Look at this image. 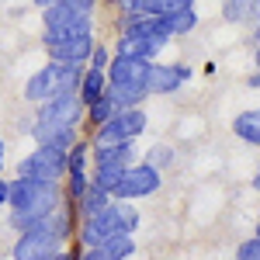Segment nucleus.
Wrapping results in <instances>:
<instances>
[{
  "label": "nucleus",
  "instance_id": "obj_22",
  "mask_svg": "<svg viewBox=\"0 0 260 260\" xmlns=\"http://www.w3.org/2000/svg\"><path fill=\"white\" fill-rule=\"evenodd\" d=\"M167 24H170L174 39L194 31V28H198V11H194V4H187V7H180V11H174V14H167Z\"/></svg>",
  "mask_w": 260,
  "mask_h": 260
},
{
  "label": "nucleus",
  "instance_id": "obj_27",
  "mask_svg": "<svg viewBox=\"0 0 260 260\" xmlns=\"http://www.w3.org/2000/svg\"><path fill=\"white\" fill-rule=\"evenodd\" d=\"M108 62H111V49H104V45H94V52H90L87 66H90V70H108Z\"/></svg>",
  "mask_w": 260,
  "mask_h": 260
},
{
  "label": "nucleus",
  "instance_id": "obj_35",
  "mask_svg": "<svg viewBox=\"0 0 260 260\" xmlns=\"http://www.w3.org/2000/svg\"><path fill=\"white\" fill-rule=\"evenodd\" d=\"M257 21H260V7H257Z\"/></svg>",
  "mask_w": 260,
  "mask_h": 260
},
{
  "label": "nucleus",
  "instance_id": "obj_14",
  "mask_svg": "<svg viewBox=\"0 0 260 260\" xmlns=\"http://www.w3.org/2000/svg\"><path fill=\"white\" fill-rule=\"evenodd\" d=\"M163 49L156 45L153 39H146L136 24H128V21H121V31H118V49H115V56H139V59H149L156 62Z\"/></svg>",
  "mask_w": 260,
  "mask_h": 260
},
{
  "label": "nucleus",
  "instance_id": "obj_20",
  "mask_svg": "<svg viewBox=\"0 0 260 260\" xmlns=\"http://www.w3.org/2000/svg\"><path fill=\"white\" fill-rule=\"evenodd\" d=\"M260 0H222V21H229V24H243V21H250L257 14Z\"/></svg>",
  "mask_w": 260,
  "mask_h": 260
},
{
  "label": "nucleus",
  "instance_id": "obj_26",
  "mask_svg": "<svg viewBox=\"0 0 260 260\" xmlns=\"http://www.w3.org/2000/svg\"><path fill=\"white\" fill-rule=\"evenodd\" d=\"M59 4L70 11V14H77V18H90V14H94V7H98L101 0H59Z\"/></svg>",
  "mask_w": 260,
  "mask_h": 260
},
{
  "label": "nucleus",
  "instance_id": "obj_29",
  "mask_svg": "<svg viewBox=\"0 0 260 260\" xmlns=\"http://www.w3.org/2000/svg\"><path fill=\"white\" fill-rule=\"evenodd\" d=\"M7 198H11V180L0 177V205H7Z\"/></svg>",
  "mask_w": 260,
  "mask_h": 260
},
{
  "label": "nucleus",
  "instance_id": "obj_25",
  "mask_svg": "<svg viewBox=\"0 0 260 260\" xmlns=\"http://www.w3.org/2000/svg\"><path fill=\"white\" fill-rule=\"evenodd\" d=\"M146 163H149V167H156V170L163 174V170H167V167L174 163V149H170L167 142H156V146L149 149V156H146Z\"/></svg>",
  "mask_w": 260,
  "mask_h": 260
},
{
  "label": "nucleus",
  "instance_id": "obj_3",
  "mask_svg": "<svg viewBox=\"0 0 260 260\" xmlns=\"http://www.w3.org/2000/svg\"><path fill=\"white\" fill-rule=\"evenodd\" d=\"M139 208L136 201H118L111 198L101 212L87 215L80 222V243L83 246H98L104 240H115V236H132L139 229Z\"/></svg>",
  "mask_w": 260,
  "mask_h": 260
},
{
  "label": "nucleus",
  "instance_id": "obj_4",
  "mask_svg": "<svg viewBox=\"0 0 260 260\" xmlns=\"http://www.w3.org/2000/svg\"><path fill=\"white\" fill-rule=\"evenodd\" d=\"M108 94L118 101V108H142V101L149 98V87H146V77H149V59H139V56H111L108 62Z\"/></svg>",
  "mask_w": 260,
  "mask_h": 260
},
{
  "label": "nucleus",
  "instance_id": "obj_17",
  "mask_svg": "<svg viewBox=\"0 0 260 260\" xmlns=\"http://www.w3.org/2000/svg\"><path fill=\"white\" fill-rule=\"evenodd\" d=\"M104 90H108V73H104V70H90V66H83L80 87H77V98L83 101V108H90L98 98H104Z\"/></svg>",
  "mask_w": 260,
  "mask_h": 260
},
{
  "label": "nucleus",
  "instance_id": "obj_12",
  "mask_svg": "<svg viewBox=\"0 0 260 260\" xmlns=\"http://www.w3.org/2000/svg\"><path fill=\"white\" fill-rule=\"evenodd\" d=\"M187 80H191V66L184 62H149L146 87L149 94H177Z\"/></svg>",
  "mask_w": 260,
  "mask_h": 260
},
{
  "label": "nucleus",
  "instance_id": "obj_34",
  "mask_svg": "<svg viewBox=\"0 0 260 260\" xmlns=\"http://www.w3.org/2000/svg\"><path fill=\"white\" fill-rule=\"evenodd\" d=\"M108 4H121V0H108Z\"/></svg>",
  "mask_w": 260,
  "mask_h": 260
},
{
  "label": "nucleus",
  "instance_id": "obj_7",
  "mask_svg": "<svg viewBox=\"0 0 260 260\" xmlns=\"http://www.w3.org/2000/svg\"><path fill=\"white\" fill-rule=\"evenodd\" d=\"M146 111L142 108H125L115 118H108L104 125L94 128V139H90V149H108V146H125V142H136L146 132Z\"/></svg>",
  "mask_w": 260,
  "mask_h": 260
},
{
  "label": "nucleus",
  "instance_id": "obj_21",
  "mask_svg": "<svg viewBox=\"0 0 260 260\" xmlns=\"http://www.w3.org/2000/svg\"><path fill=\"white\" fill-rule=\"evenodd\" d=\"M118 111H121L118 101H115L111 94H108V90H104V98H98L94 104H90V108H87V121H90V125L98 128V125H104L108 118H115Z\"/></svg>",
  "mask_w": 260,
  "mask_h": 260
},
{
  "label": "nucleus",
  "instance_id": "obj_10",
  "mask_svg": "<svg viewBox=\"0 0 260 260\" xmlns=\"http://www.w3.org/2000/svg\"><path fill=\"white\" fill-rule=\"evenodd\" d=\"M94 24H90V18L83 21L80 28L70 35V39H62V42H56L52 49H45L49 52V59L52 62H66V66H87V59H90V52H94Z\"/></svg>",
  "mask_w": 260,
  "mask_h": 260
},
{
  "label": "nucleus",
  "instance_id": "obj_36",
  "mask_svg": "<svg viewBox=\"0 0 260 260\" xmlns=\"http://www.w3.org/2000/svg\"><path fill=\"white\" fill-rule=\"evenodd\" d=\"M191 4H194V0H191Z\"/></svg>",
  "mask_w": 260,
  "mask_h": 260
},
{
  "label": "nucleus",
  "instance_id": "obj_8",
  "mask_svg": "<svg viewBox=\"0 0 260 260\" xmlns=\"http://www.w3.org/2000/svg\"><path fill=\"white\" fill-rule=\"evenodd\" d=\"M66 153H70V149H59V146H35V149L18 163V177L62 184V177H66Z\"/></svg>",
  "mask_w": 260,
  "mask_h": 260
},
{
  "label": "nucleus",
  "instance_id": "obj_2",
  "mask_svg": "<svg viewBox=\"0 0 260 260\" xmlns=\"http://www.w3.org/2000/svg\"><path fill=\"white\" fill-rule=\"evenodd\" d=\"M11 229L28 233L35 229V222L45 219L56 205H62V184H49V180H28L14 177L11 180Z\"/></svg>",
  "mask_w": 260,
  "mask_h": 260
},
{
  "label": "nucleus",
  "instance_id": "obj_19",
  "mask_svg": "<svg viewBox=\"0 0 260 260\" xmlns=\"http://www.w3.org/2000/svg\"><path fill=\"white\" fill-rule=\"evenodd\" d=\"M108 201H111V194H108L104 187H98V184H90V187L83 191L80 198L73 201V212H77L80 219H87V215H94V212H101V208H104Z\"/></svg>",
  "mask_w": 260,
  "mask_h": 260
},
{
  "label": "nucleus",
  "instance_id": "obj_16",
  "mask_svg": "<svg viewBox=\"0 0 260 260\" xmlns=\"http://www.w3.org/2000/svg\"><path fill=\"white\" fill-rule=\"evenodd\" d=\"M136 253V240L132 236H115V240H104L98 246H87L80 253V260H128Z\"/></svg>",
  "mask_w": 260,
  "mask_h": 260
},
{
  "label": "nucleus",
  "instance_id": "obj_5",
  "mask_svg": "<svg viewBox=\"0 0 260 260\" xmlns=\"http://www.w3.org/2000/svg\"><path fill=\"white\" fill-rule=\"evenodd\" d=\"M80 77H83L80 66H66V62H52L49 59L42 70H35V73L28 77V83H24V101L42 104V101H49V98L77 94Z\"/></svg>",
  "mask_w": 260,
  "mask_h": 260
},
{
  "label": "nucleus",
  "instance_id": "obj_28",
  "mask_svg": "<svg viewBox=\"0 0 260 260\" xmlns=\"http://www.w3.org/2000/svg\"><path fill=\"white\" fill-rule=\"evenodd\" d=\"M236 260H260V240H257V236H253V240H246V243H240Z\"/></svg>",
  "mask_w": 260,
  "mask_h": 260
},
{
  "label": "nucleus",
  "instance_id": "obj_1",
  "mask_svg": "<svg viewBox=\"0 0 260 260\" xmlns=\"http://www.w3.org/2000/svg\"><path fill=\"white\" fill-rule=\"evenodd\" d=\"M87 115L83 101L77 94H62V98H49L39 104V115L31 125V139L39 146H59V149H73L80 136L77 125Z\"/></svg>",
  "mask_w": 260,
  "mask_h": 260
},
{
  "label": "nucleus",
  "instance_id": "obj_33",
  "mask_svg": "<svg viewBox=\"0 0 260 260\" xmlns=\"http://www.w3.org/2000/svg\"><path fill=\"white\" fill-rule=\"evenodd\" d=\"M0 167H4V142H0Z\"/></svg>",
  "mask_w": 260,
  "mask_h": 260
},
{
  "label": "nucleus",
  "instance_id": "obj_13",
  "mask_svg": "<svg viewBox=\"0 0 260 260\" xmlns=\"http://www.w3.org/2000/svg\"><path fill=\"white\" fill-rule=\"evenodd\" d=\"M59 250L62 246L52 236H45L39 229H28V233H18V243H14L11 257L14 260H52Z\"/></svg>",
  "mask_w": 260,
  "mask_h": 260
},
{
  "label": "nucleus",
  "instance_id": "obj_23",
  "mask_svg": "<svg viewBox=\"0 0 260 260\" xmlns=\"http://www.w3.org/2000/svg\"><path fill=\"white\" fill-rule=\"evenodd\" d=\"M66 174H90V142H77L66 153Z\"/></svg>",
  "mask_w": 260,
  "mask_h": 260
},
{
  "label": "nucleus",
  "instance_id": "obj_18",
  "mask_svg": "<svg viewBox=\"0 0 260 260\" xmlns=\"http://www.w3.org/2000/svg\"><path fill=\"white\" fill-rule=\"evenodd\" d=\"M233 132H236V139H243L246 146H260V108L240 111V115L233 118Z\"/></svg>",
  "mask_w": 260,
  "mask_h": 260
},
{
  "label": "nucleus",
  "instance_id": "obj_6",
  "mask_svg": "<svg viewBox=\"0 0 260 260\" xmlns=\"http://www.w3.org/2000/svg\"><path fill=\"white\" fill-rule=\"evenodd\" d=\"M136 163V142L125 146H108V149H90V184L104 187L108 194L115 191L121 174Z\"/></svg>",
  "mask_w": 260,
  "mask_h": 260
},
{
  "label": "nucleus",
  "instance_id": "obj_15",
  "mask_svg": "<svg viewBox=\"0 0 260 260\" xmlns=\"http://www.w3.org/2000/svg\"><path fill=\"white\" fill-rule=\"evenodd\" d=\"M35 229H39V233H45V236H52V240L62 246V243L77 233V212H73V208L62 201V205H56V208H52L45 219L35 222Z\"/></svg>",
  "mask_w": 260,
  "mask_h": 260
},
{
  "label": "nucleus",
  "instance_id": "obj_24",
  "mask_svg": "<svg viewBox=\"0 0 260 260\" xmlns=\"http://www.w3.org/2000/svg\"><path fill=\"white\" fill-rule=\"evenodd\" d=\"M121 21H136V18H153V0H121Z\"/></svg>",
  "mask_w": 260,
  "mask_h": 260
},
{
  "label": "nucleus",
  "instance_id": "obj_11",
  "mask_svg": "<svg viewBox=\"0 0 260 260\" xmlns=\"http://www.w3.org/2000/svg\"><path fill=\"white\" fill-rule=\"evenodd\" d=\"M87 18H77V14H70L62 4H52V7H45L42 11V42H45V49H52L56 42H62V39H70L77 28H80Z\"/></svg>",
  "mask_w": 260,
  "mask_h": 260
},
{
  "label": "nucleus",
  "instance_id": "obj_31",
  "mask_svg": "<svg viewBox=\"0 0 260 260\" xmlns=\"http://www.w3.org/2000/svg\"><path fill=\"white\" fill-rule=\"evenodd\" d=\"M31 4H35L39 11H45V7H52V4H59V0H31Z\"/></svg>",
  "mask_w": 260,
  "mask_h": 260
},
{
  "label": "nucleus",
  "instance_id": "obj_9",
  "mask_svg": "<svg viewBox=\"0 0 260 260\" xmlns=\"http://www.w3.org/2000/svg\"><path fill=\"white\" fill-rule=\"evenodd\" d=\"M163 184V174L156 170V167H149V163H132L125 174H121V180L115 184V191H111V198L118 201H139V198H149V194H156Z\"/></svg>",
  "mask_w": 260,
  "mask_h": 260
},
{
  "label": "nucleus",
  "instance_id": "obj_30",
  "mask_svg": "<svg viewBox=\"0 0 260 260\" xmlns=\"http://www.w3.org/2000/svg\"><path fill=\"white\" fill-rule=\"evenodd\" d=\"M52 260H80V250H59Z\"/></svg>",
  "mask_w": 260,
  "mask_h": 260
},
{
  "label": "nucleus",
  "instance_id": "obj_32",
  "mask_svg": "<svg viewBox=\"0 0 260 260\" xmlns=\"http://www.w3.org/2000/svg\"><path fill=\"white\" fill-rule=\"evenodd\" d=\"M253 187H257V191H260V170H257V177H253Z\"/></svg>",
  "mask_w": 260,
  "mask_h": 260
}]
</instances>
